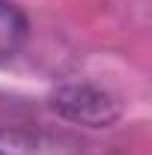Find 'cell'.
<instances>
[{"label":"cell","mask_w":152,"mask_h":155,"mask_svg":"<svg viewBox=\"0 0 152 155\" xmlns=\"http://www.w3.org/2000/svg\"><path fill=\"white\" fill-rule=\"evenodd\" d=\"M27 36H30V24L24 12L9 0H0V66L18 57L21 48L27 45Z\"/></svg>","instance_id":"7a4b0ae2"},{"label":"cell","mask_w":152,"mask_h":155,"mask_svg":"<svg viewBox=\"0 0 152 155\" xmlns=\"http://www.w3.org/2000/svg\"><path fill=\"white\" fill-rule=\"evenodd\" d=\"M48 107L66 119L84 128H111L116 119L122 116V101L87 81H72V84H60L57 90H51Z\"/></svg>","instance_id":"6da1fadb"}]
</instances>
